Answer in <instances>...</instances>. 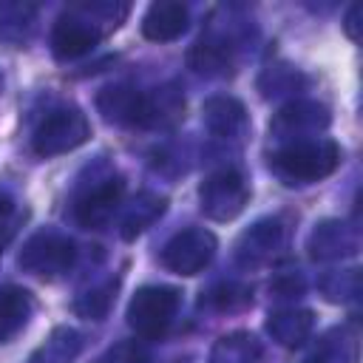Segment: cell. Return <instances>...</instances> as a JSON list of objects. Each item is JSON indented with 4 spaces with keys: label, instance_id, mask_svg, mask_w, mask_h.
<instances>
[{
    "label": "cell",
    "instance_id": "cell-1",
    "mask_svg": "<svg viewBox=\"0 0 363 363\" xmlns=\"http://www.w3.org/2000/svg\"><path fill=\"white\" fill-rule=\"evenodd\" d=\"M340 164V147L332 139H303V142H289L281 145L269 156L272 173L284 184H312L326 176H332Z\"/></svg>",
    "mask_w": 363,
    "mask_h": 363
},
{
    "label": "cell",
    "instance_id": "cell-2",
    "mask_svg": "<svg viewBox=\"0 0 363 363\" xmlns=\"http://www.w3.org/2000/svg\"><path fill=\"white\" fill-rule=\"evenodd\" d=\"M179 306H182L179 289L162 286V284H147V286L136 289L128 303V326L145 340H159L170 329Z\"/></svg>",
    "mask_w": 363,
    "mask_h": 363
},
{
    "label": "cell",
    "instance_id": "cell-3",
    "mask_svg": "<svg viewBox=\"0 0 363 363\" xmlns=\"http://www.w3.org/2000/svg\"><path fill=\"white\" fill-rule=\"evenodd\" d=\"M88 136H91L88 116L79 108L65 105V108H54L37 125V130L31 136V150L40 159H51V156H62V153L77 150L79 145L88 142Z\"/></svg>",
    "mask_w": 363,
    "mask_h": 363
},
{
    "label": "cell",
    "instance_id": "cell-4",
    "mask_svg": "<svg viewBox=\"0 0 363 363\" xmlns=\"http://www.w3.org/2000/svg\"><path fill=\"white\" fill-rule=\"evenodd\" d=\"M77 261V247L68 235L57 233V230H40L34 233L23 250H20V258L17 264L31 272V275H40V278H57V275H65Z\"/></svg>",
    "mask_w": 363,
    "mask_h": 363
},
{
    "label": "cell",
    "instance_id": "cell-5",
    "mask_svg": "<svg viewBox=\"0 0 363 363\" xmlns=\"http://www.w3.org/2000/svg\"><path fill=\"white\" fill-rule=\"evenodd\" d=\"M250 201V184L244 173L224 167L210 173L199 187V204L201 213L213 221H233Z\"/></svg>",
    "mask_w": 363,
    "mask_h": 363
},
{
    "label": "cell",
    "instance_id": "cell-6",
    "mask_svg": "<svg viewBox=\"0 0 363 363\" xmlns=\"http://www.w3.org/2000/svg\"><path fill=\"white\" fill-rule=\"evenodd\" d=\"M216 247H218V241L210 230L187 227V230H179L162 247V264H164V269H170L176 275H196L213 261Z\"/></svg>",
    "mask_w": 363,
    "mask_h": 363
},
{
    "label": "cell",
    "instance_id": "cell-7",
    "mask_svg": "<svg viewBox=\"0 0 363 363\" xmlns=\"http://www.w3.org/2000/svg\"><path fill=\"white\" fill-rule=\"evenodd\" d=\"M332 122L329 108L312 99H295L289 105H284L275 116L269 130L278 139H289V142H303V139H318L320 130H326ZM286 142V145H289Z\"/></svg>",
    "mask_w": 363,
    "mask_h": 363
},
{
    "label": "cell",
    "instance_id": "cell-8",
    "mask_svg": "<svg viewBox=\"0 0 363 363\" xmlns=\"http://www.w3.org/2000/svg\"><path fill=\"white\" fill-rule=\"evenodd\" d=\"M105 34L79 11V6L74 3L54 26L51 31V48L57 60H77L82 54H88Z\"/></svg>",
    "mask_w": 363,
    "mask_h": 363
},
{
    "label": "cell",
    "instance_id": "cell-9",
    "mask_svg": "<svg viewBox=\"0 0 363 363\" xmlns=\"http://www.w3.org/2000/svg\"><path fill=\"white\" fill-rule=\"evenodd\" d=\"M125 196V179L122 176H111L105 182H99L96 187H91L74 207V218L85 227V230H102L105 224H111L113 213L119 210Z\"/></svg>",
    "mask_w": 363,
    "mask_h": 363
},
{
    "label": "cell",
    "instance_id": "cell-10",
    "mask_svg": "<svg viewBox=\"0 0 363 363\" xmlns=\"http://www.w3.org/2000/svg\"><path fill=\"white\" fill-rule=\"evenodd\" d=\"M96 111L102 113L105 122L128 125V128H145L147 96L130 85H111V88L99 91Z\"/></svg>",
    "mask_w": 363,
    "mask_h": 363
},
{
    "label": "cell",
    "instance_id": "cell-11",
    "mask_svg": "<svg viewBox=\"0 0 363 363\" xmlns=\"http://www.w3.org/2000/svg\"><path fill=\"white\" fill-rule=\"evenodd\" d=\"M352 252H357V227L337 218H326L315 224L309 235V255L315 261H335Z\"/></svg>",
    "mask_w": 363,
    "mask_h": 363
},
{
    "label": "cell",
    "instance_id": "cell-12",
    "mask_svg": "<svg viewBox=\"0 0 363 363\" xmlns=\"http://www.w3.org/2000/svg\"><path fill=\"white\" fill-rule=\"evenodd\" d=\"M190 11L179 0H159L150 3L142 17V34L150 43H173L187 31Z\"/></svg>",
    "mask_w": 363,
    "mask_h": 363
},
{
    "label": "cell",
    "instance_id": "cell-13",
    "mask_svg": "<svg viewBox=\"0 0 363 363\" xmlns=\"http://www.w3.org/2000/svg\"><path fill=\"white\" fill-rule=\"evenodd\" d=\"M286 238V227L281 218H261L258 224H252L241 238H238V261L244 267H255L267 258L275 255V250L284 244Z\"/></svg>",
    "mask_w": 363,
    "mask_h": 363
},
{
    "label": "cell",
    "instance_id": "cell-14",
    "mask_svg": "<svg viewBox=\"0 0 363 363\" xmlns=\"http://www.w3.org/2000/svg\"><path fill=\"white\" fill-rule=\"evenodd\" d=\"M201 119H204V128L221 139H238L250 125L244 102L235 96H227V94L210 96L201 108Z\"/></svg>",
    "mask_w": 363,
    "mask_h": 363
},
{
    "label": "cell",
    "instance_id": "cell-15",
    "mask_svg": "<svg viewBox=\"0 0 363 363\" xmlns=\"http://www.w3.org/2000/svg\"><path fill=\"white\" fill-rule=\"evenodd\" d=\"M315 329V315L309 309H278L267 318V332L275 343L286 346V349H295L301 346Z\"/></svg>",
    "mask_w": 363,
    "mask_h": 363
},
{
    "label": "cell",
    "instance_id": "cell-16",
    "mask_svg": "<svg viewBox=\"0 0 363 363\" xmlns=\"http://www.w3.org/2000/svg\"><path fill=\"white\" fill-rule=\"evenodd\" d=\"M34 298L23 286H3L0 289V343L11 340L31 318Z\"/></svg>",
    "mask_w": 363,
    "mask_h": 363
},
{
    "label": "cell",
    "instance_id": "cell-17",
    "mask_svg": "<svg viewBox=\"0 0 363 363\" xmlns=\"http://www.w3.org/2000/svg\"><path fill=\"white\" fill-rule=\"evenodd\" d=\"M261 340L252 332H227L210 349V363H258L261 360Z\"/></svg>",
    "mask_w": 363,
    "mask_h": 363
},
{
    "label": "cell",
    "instance_id": "cell-18",
    "mask_svg": "<svg viewBox=\"0 0 363 363\" xmlns=\"http://www.w3.org/2000/svg\"><path fill=\"white\" fill-rule=\"evenodd\" d=\"M187 65L199 77H224L233 68V57L221 40H199L187 51Z\"/></svg>",
    "mask_w": 363,
    "mask_h": 363
},
{
    "label": "cell",
    "instance_id": "cell-19",
    "mask_svg": "<svg viewBox=\"0 0 363 363\" xmlns=\"http://www.w3.org/2000/svg\"><path fill=\"white\" fill-rule=\"evenodd\" d=\"M164 207H167L164 196H159V193H139L130 201V207L125 210V216H122V238L133 241L136 235H142L164 213Z\"/></svg>",
    "mask_w": 363,
    "mask_h": 363
},
{
    "label": "cell",
    "instance_id": "cell-20",
    "mask_svg": "<svg viewBox=\"0 0 363 363\" xmlns=\"http://www.w3.org/2000/svg\"><path fill=\"white\" fill-rule=\"evenodd\" d=\"M147 96V116L145 128H170L184 116V96L173 85L153 88Z\"/></svg>",
    "mask_w": 363,
    "mask_h": 363
},
{
    "label": "cell",
    "instance_id": "cell-21",
    "mask_svg": "<svg viewBox=\"0 0 363 363\" xmlns=\"http://www.w3.org/2000/svg\"><path fill=\"white\" fill-rule=\"evenodd\" d=\"M37 20V6L23 0H3L0 3V40L23 43L28 40Z\"/></svg>",
    "mask_w": 363,
    "mask_h": 363
},
{
    "label": "cell",
    "instance_id": "cell-22",
    "mask_svg": "<svg viewBox=\"0 0 363 363\" xmlns=\"http://www.w3.org/2000/svg\"><path fill=\"white\" fill-rule=\"evenodd\" d=\"M82 349V335L71 326H57L45 343H40L31 354V363H71Z\"/></svg>",
    "mask_w": 363,
    "mask_h": 363
},
{
    "label": "cell",
    "instance_id": "cell-23",
    "mask_svg": "<svg viewBox=\"0 0 363 363\" xmlns=\"http://www.w3.org/2000/svg\"><path fill=\"white\" fill-rule=\"evenodd\" d=\"M113 301H116V281H105V284H96V286L85 289L82 295H77L74 312L85 320H102L111 312Z\"/></svg>",
    "mask_w": 363,
    "mask_h": 363
},
{
    "label": "cell",
    "instance_id": "cell-24",
    "mask_svg": "<svg viewBox=\"0 0 363 363\" xmlns=\"http://www.w3.org/2000/svg\"><path fill=\"white\" fill-rule=\"evenodd\" d=\"M320 292L332 303H346L360 295V272L357 269H332L320 278Z\"/></svg>",
    "mask_w": 363,
    "mask_h": 363
},
{
    "label": "cell",
    "instance_id": "cell-25",
    "mask_svg": "<svg viewBox=\"0 0 363 363\" xmlns=\"http://www.w3.org/2000/svg\"><path fill=\"white\" fill-rule=\"evenodd\" d=\"M216 306V309H227V312H233V309H241V306H247V303H252V292L247 289V286H238V284H218L216 289H210L207 292V298H201V306Z\"/></svg>",
    "mask_w": 363,
    "mask_h": 363
},
{
    "label": "cell",
    "instance_id": "cell-26",
    "mask_svg": "<svg viewBox=\"0 0 363 363\" xmlns=\"http://www.w3.org/2000/svg\"><path fill=\"white\" fill-rule=\"evenodd\" d=\"M301 82V74L289 65H269L261 79H258V88L264 96H278V94H286V91H295Z\"/></svg>",
    "mask_w": 363,
    "mask_h": 363
},
{
    "label": "cell",
    "instance_id": "cell-27",
    "mask_svg": "<svg viewBox=\"0 0 363 363\" xmlns=\"http://www.w3.org/2000/svg\"><path fill=\"white\" fill-rule=\"evenodd\" d=\"M269 292L278 295V298H292V295L298 298V295L303 292V278H301V275H292V272H289V275H278V278L269 284Z\"/></svg>",
    "mask_w": 363,
    "mask_h": 363
},
{
    "label": "cell",
    "instance_id": "cell-28",
    "mask_svg": "<svg viewBox=\"0 0 363 363\" xmlns=\"http://www.w3.org/2000/svg\"><path fill=\"white\" fill-rule=\"evenodd\" d=\"M343 31L349 34V40H360V6L357 3H352L349 6V11H346V17H343Z\"/></svg>",
    "mask_w": 363,
    "mask_h": 363
},
{
    "label": "cell",
    "instance_id": "cell-29",
    "mask_svg": "<svg viewBox=\"0 0 363 363\" xmlns=\"http://www.w3.org/2000/svg\"><path fill=\"white\" fill-rule=\"evenodd\" d=\"M303 363H332V360H329V357H323V354H320V357H312V360H303Z\"/></svg>",
    "mask_w": 363,
    "mask_h": 363
},
{
    "label": "cell",
    "instance_id": "cell-30",
    "mask_svg": "<svg viewBox=\"0 0 363 363\" xmlns=\"http://www.w3.org/2000/svg\"><path fill=\"white\" fill-rule=\"evenodd\" d=\"M9 241H11V238H9V235H3V233H0V252H3V247H6V244H9Z\"/></svg>",
    "mask_w": 363,
    "mask_h": 363
},
{
    "label": "cell",
    "instance_id": "cell-31",
    "mask_svg": "<svg viewBox=\"0 0 363 363\" xmlns=\"http://www.w3.org/2000/svg\"><path fill=\"white\" fill-rule=\"evenodd\" d=\"M0 91H3V74H0Z\"/></svg>",
    "mask_w": 363,
    "mask_h": 363
}]
</instances>
